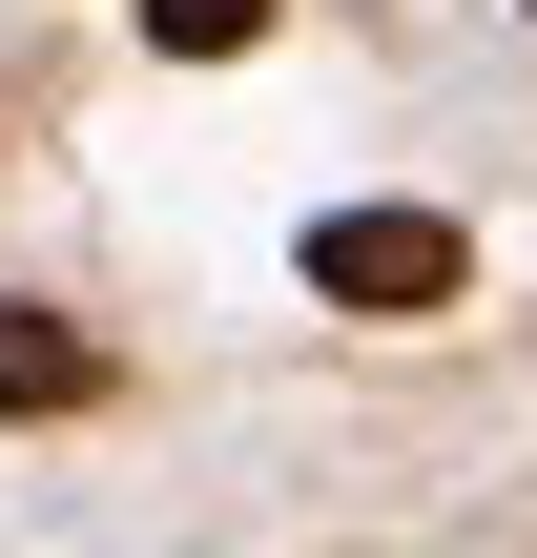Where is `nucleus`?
Returning <instances> with one entry per match:
<instances>
[{
	"instance_id": "obj_1",
	"label": "nucleus",
	"mask_w": 537,
	"mask_h": 558,
	"mask_svg": "<svg viewBox=\"0 0 537 558\" xmlns=\"http://www.w3.org/2000/svg\"><path fill=\"white\" fill-rule=\"evenodd\" d=\"M310 290L373 311V331H414V311L476 290V228H455V207H331V228H310Z\"/></svg>"
},
{
	"instance_id": "obj_2",
	"label": "nucleus",
	"mask_w": 537,
	"mask_h": 558,
	"mask_svg": "<svg viewBox=\"0 0 537 558\" xmlns=\"http://www.w3.org/2000/svg\"><path fill=\"white\" fill-rule=\"evenodd\" d=\"M83 393H103V352H83L62 311H21V290H0V414H83Z\"/></svg>"
},
{
	"instance_id": "obj_3",
	"label": "nucleus",
	"mask_w": 537,
	"mask_h": 558,
	"mask_svg": "<svg viewBox=\"0 0 537 558\" xmlns=\"http://www.w3.org/2000/svg\"><path fill=\"white\" fill-rule=\"evenodd\" d=\"M145 41H166V62H248V41H269V0H145Z\"/></svg>"
}]
</instances>
